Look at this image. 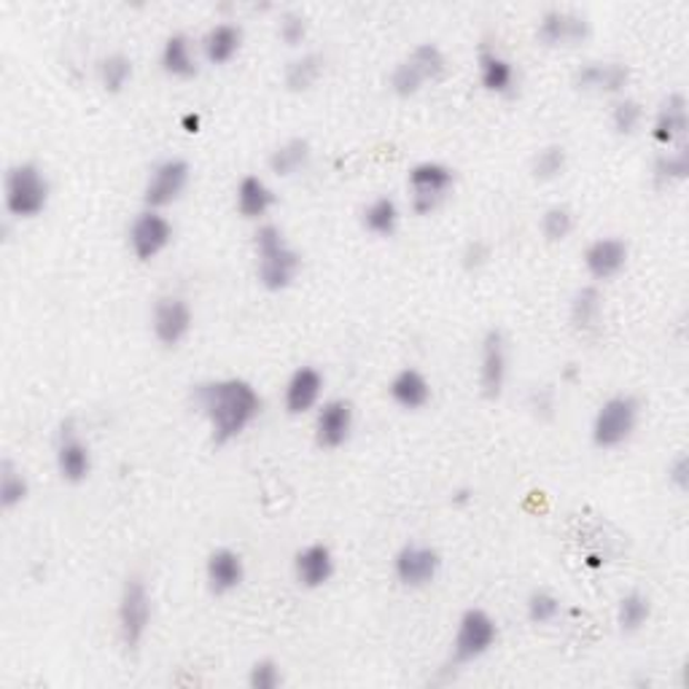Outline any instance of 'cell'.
<instances>
[{
    "instance_id": "4dcf8cb0",
    "label": "cell",
    "mask_w": 689,
    "mask_h": 689,
    "mask_svg": "<svg viewBox=\"0 0 689 689\" xmlns=\"http://www.w3.org/2000/svg\"><path fill=\"white\" fill-rule=\"evenodd\" d=\"M94 73H98V84L103 87V92L121 94L130 87L136 68H132V60L124 52H111L100 57Z\"/></svg>"
},
{
    "instance_id": "836d02e7",
    "label": "cell",
    "mask_w": 689,
    "mask_h": 689,
    "mask_svg": "<svg viewBox=\"0 0 689 689\" xmlns=\"http://www.w3.org/2000/svg\"><path fill=\"white\" fill-rule=\"evenodd\" d=\"M569 170V151L560 143H550L545 149H539L531 159V176L539 183H552L558 178L566 176Z\"/></svg>"
},
{
    "instance_id": "7bdbcfd3",
    "label": "cell",
    "mask_w": 689,
    "mask_h": 689,
    "mask_svg": "<svg viewBox=\"0 0 689 689\" xmlns=\"http://www.w3.org/2000/svg\"><path fill=\"white\" fill-rule=\"evenodd\" d=\"M528 410L533 418L539 420H552L555 410H558V393L552 386H533L528 393Z\"/></svg>"
},
{
    "instance_id": "7c38bea8",
    "label": "cell",
    "mask_w": 689,
    "mask_h": 689,
    "mask_svg": "<svg viewBox=\"0 0 689 689\" xmlns=\"http://www.w3.org/2000/svg\"><path fill=\"white\" fill-rule=\"evenodd\" d=\"M630 68L617 60H590L577 68L573 73V89L582 94H596V98H622L625 89L630 87Z\"/></svg>"
},
{
    "instance_id": "d6a6232c",
    "label": "cell",
    "mask_w": 689,
    "mask_h": 689,
    "mask_svg": "<svg viewBox=\"0 0 689 689\" xmlns=\"http://www.w3.org/2000/svg\"><path fill=\"white\" fill-rule=\"evenodd\" d=\"M649 617H652V601H649L647 592H625L620 603H617V625H620L625 636H633L638 630H643Z\"/></svg>"
},
{
    "instance_id": "8fae6325",
    "label": "cell",
    "mask_w": 689,
    "mask_h": 689,
    "mask_svg": "<svg viewBox=\"0 0 689 689\" xmlns=\"http://www.w3.org/2000/svg\"><path fill=\"white\" fill-rule=\"evenodd\" d=\"M194 327V312L191 304L178 293H164L157 299L151 310V334L162 348H178Z\"/></svg>"
},
{
    "instance_id": "74e56055",
    "label": "cell",
    "mask_w": 689,
    "mask_h": 689,
    "mask_svg": "<svg viewBox=\"0 0 689 689\" xmlns=\"http://www.w3.org/2000/svg\"><path fill=\"white\" fill-rule=\"evenodd\" d=\"M573 227H577V216H573V210L569 206H560V202L558 206L547 208L539 221V229L547 242H566L571 238Z\"/></svg>"
},
{
    "instance_id": "60d3db41",
    "label": "cell",
    "mask_w": 689,
    "mask_h": 689,
    "mask_svg": "<svg viewBox=\"0 0 689 689\" xmlns=\"http://www.w3.org/2000/svg\"><path fill=\"white\" fill-rule=\"evenodd\" d=\"M310 36V22L302 11H283L278 19V38L286 43L289 49L304 47Z\"/></svg>"
},
{
    "instance_id": "1f68e13d",
    "label": "cell",
    "mask_w": 689,
    "mask_h": 689,
    "mask_svg": "<svg viewBox=\"0 0 689 689\" xmlns=\"http://www.w3.org/2000/svg\"><path fill=\"white\" fill-rule=\"evenodd\" d=\"M689 176V149L685 146H676V149H666L655 157L652 162V181L657 187L668 189L676 183L687 181Z\"/></svg>"
},
{
    "instance_id": "83f0119b",
    "label": "cell",
    "mask_w": 689,
    "mask_h": 689,
    "mask_svg": "<svg viewBox=\"0 0 689 689\" xmlns=\"http://www.w3.org/2000/svg\"><path fill=\"white\" fill-rule=\"evenodd\" d=\"M312 149L304 138H289L278 143L267 157V168L276 178H293L310 168Z\"/></svg>"
},
{
    "instance_id": "7a4b0ae2",
    "label": "cell",
    "mask_w": 689,
    "mask_h": 689,
    "mask_svg": "<svg viewBox=\"0 0 689 689\" xmlns=\"http://www.w3.org/2000/svg\"><path fill=\"white\" fill-rule=\"evenodd\" d=\"M253 251H257V280L264 291L280 293L291 289L302 270V257L286 240L283 229L270 221H261L253 232Z\"/></svg>"
},
{
    "instance_id": "6da1fadb",
    "label": "cell",
    "mask_w": 689,
    "mask_h": 689,
    "mask_svg": "<svg viewBox=\"0 0 689 689\" xmlns=\"http://www.w3.org/2000/svg\"><path fill=\"white\" fill-rule=\"evenodd\" d=\"M197 412L208 420L216 445H229L259 420L261 401L253 382L242 378H219L200 382L191 393Z\"/></svg>"
},
{
    "instance_id": "ac0fdd59",
    "label": "cell",
    "mask_w": 689,
    "mask_h": 689,
    "mask_svg": "<svg viewBox=\"0 0 689 689\" xmlns=\"http://www.w3.org/2000/svg\"><path fill=\"white\" fill-rule=\"evenodd\" d=\"M509 380V344L499 329H490L480 342V388L488 399H499Z\"/></svg>"
},
{
    "instance_id": "484cf974",
    "label": "cell",
    "mask_w": 689,
    "mask_h": 689,
    "mask_svg": "<svg viewBox=\"0 0 689 689\" xmlns=\"http://www.w3.org/2000/svg\"><path fill=\"white\" fill-rule=\"evenodd\" d=\"M388 397L399 410L418 412L431 401V382L420 369L405 367L388 382Z\"/></svg>"
},
{
    "instance_id": "9a60e30c",
    "label": "cell",
    "mask_w": 689,
    "mask_h": 689,
    "mask_svg": "<svg viewBox=\"0 0 689 689\" xmlns=\"http://www.w3.org/2000/svg\"><path fill=\"white\" fill-rule=\"evenodd\" d=\"M54 466L62 482L81 485L92 475V448L73 423H62L54 439Z\"/></svg>"
},
{
    "instance_id": "c3c4849f",
    "label": "cell",
    "mask_w": 689,
    "mask_h": 689,
    "mask_svg": "<svg viewBox=\"0 0 689 689\" xmlns=\"http://www.w3.org/2000/svg\"><path fill=\"white\" fill-rule=\"evenodd\" d=\"M566 380H573L577 378V369H573V363H569V367H566V375H563Z\"/></svg>"
},
{
    "instance_id": "d6986e66",
    "label": "cell",
    "mask_w": 689,
    "mask_h": 689,
    "mask_svg": "<svg viewBox=\"0 0 689 689\" xmlns=\"http://www.w3.org/2000/svg\"><path fill=\"white\" fill-rule=\"evenodd\" d=\"M687 130H689L687 98L681 92H671L668 98H662V103L657 106L655 111L652 140L662 151L676 149V146L687 143Z\"/></svg>"
},
{
    "instance_id": "d4e9b609",
    "label": "cell",
    "mask_w": 689,
    "mask_h": 689,
    "mask_svg": "<svg viewBox=\"0 0 689 689\" xmlns=\"http://www.w3.org/2000/svg\"><path fill=\"white\" fill-rule=\"evenodd\" d=\"M278 197L276 189L264 181L261 176H242L234 187V208L246 221H264L270 210L276 208Z\"/></svg>"
},
{
    "instance_id": "603a6c76",
    "label": "cell",
    "mask_w": 689,
    "mask_h": 689,
    "mask_svg": "<svg viewBox=\"0 0 689 689\" xmlns=\"http://www.w3.org/2000/svg\"><path fill=\"white\" fill-rule=\"evenodd\" d=\"M206 582L213 596H229L246 582V560L232 547H219L206 560Z\"/></svg>"
},
{
    "instance_id": "52a82bcc",
    "label": "cell",
    "mask_w": 689,
    "mask_h": 689,
    "mask_svg": "<svg viewBox=\"0 0 689 689\" xmlns=\"http://www.w3.org/2000/svg\"><path fill=\"white\" fill-rule=\"evenodd\" d=\"M499 641V625L485 609H466L461 620L456 625V636H452L450 660L456 666H469L485 657Z\"/></svg>"
},
{
    "instance_id": "30bf717a",
    "label": "cell",
    "mask_w": 689,
    "mask_h": 689,
    "mask_svg": "<svg viewBox=\"0 0 689 689\" xmlns=\"http://www.w3.org/2000/svg\"><path fill=\"white\" fill-rule=\"evenodd\" d=\"M590 38V22L573 9H547L536 22V41L545 49H579Z\"/></svg>"
},
{
    "instance_id": "681fc988",
    "label": "cell",
    "mask_w": 689,
    "mask_h": 689,
    "mask_svg": "<svg viewBox=\"0 0 689 689\" xmlns=\"http://www.w3.org/2000/svg\"><path fill=\"white\" fill-rule=\"evenodd\" d=\"M587 566H592V569H598V566H601V558H596V555H590V558H587Z\"/></svg>"
},
{
    "instance_id": "8d00e7d4",
    "label": "cell",
    "mask_w": 689,
    "mask_h": 689,
    "mask_svg": "<svg viewBox=\"0 0 689 689\" xmlns=\"http://www.w3.org/2000/svg\"><path fill=\"white\" fill-rule=\"evenodd\" d=\"M407 60L418 68V73L423 76L426 84H429V81L433 84V81H439L445 73H448V57H445V52L437 47V43H418V47L407 54Z\"/></svg>"
},
{
    "instance_id": "8992f818",
    "label": "cell",
    "mask_w": 689,
    "mask_h": 689,
    "mask_svg": "<svg viewBox=\"0 0 689 689\" xmlns=\"http://www.w3.org/2000/svg\"><path fill=\"white\" fill-rule=\"evenodd\" d=\"M151 617H154V606H151L149 587L140 577H130L121 585L117 601V633L127 652H136L143 643L151 628Z\"/></svg>"
},
{
    "instance_id": "ee69618b",
    "label": "cell",
    "mask_w": 689,
    "mask_h": 689,
    "mask_svg": "<svg viewBox=\"0 0 689 689\" xmlns=\"http://www.w3.org/2000/svg\"><path fill=\"white\" fill-rule=\"evenodd\" d=\"M490 261V246L485 240H469L461 251V264L466 272H480Z\"/></svg>"
},
{
    "instance_id": "f1b7e54d",
    "label": "cell",
    "mask_w": 689,
    "mask_h": 689,
    "mask_svg": "<svg viewBox=\"0 0 689 689\" xmlns=\"http://www.w3.org/2000/svg\"><path fill=\"white\" fill-rule=\"evenodd\" d=\"M323 68H327V60H323L318 52L297 54L293 60H289V66L283 70V84L293 94L310 92V89L321 81Z\"/></svg>"
},
{
    "instance_id": "ffe728a7",
    "label": "cell",
    "mask_w": 689,
    "mask_h": 689,
    "mask_svg": "<svg viewBox=\"0 0 689 689\" xmlns=\"http://www.w3.org/2000/svg\"><path fill=\"white\" fill-rule=\"evenodd\" d=\"M291 569L299 587H304V590H321L323 585L331 582V577H334L337 571L334 552H331L327 545H321V541H312V545H304L302 550L293 552Z\"/></svg>"
},
{
    "instance_id": "3957f363",
    "label": "cell",
    "mask_w": 689,
    "mask_h": 689,
    "mask_svg": "<svg viewBox=\"0 0 689 689\" xmlns=\"http://www.w3.org/2000/svg\"><path fill=\"white\" fill-rule=\"evenodd\" d=\"M52 187L36 162H17L3 176V208L11 219L33 221L47 213Z\"/></svg>"
},
{
    "instance_id": "277c9868",
    "label": "cell",
    "mask_w": 689,
    "mask_h": 689,
    "mask_svg": "<svg viewBox=\"0 0 689 689\" xmlns=\"http://www.w3.org/2000/svg\"><path fill=\"white\" fill-rule=\"evenodd\" d=\"M641 423V401L630 393L603 399L590 423V439L598 450H617L633 439Z\"/></svg>"
},
{
    "instance_id": "5bb4252c",
    "label": "cell",
    "mask_w": 689,
    "mask_h": 689,
    "mask_svg": "<svg viewBox=\"0 0 689 689\" xmlns=\"http://www.w3.org/2000/svg\"><path fill=\"white\" fill-rule=\"evenodd\" d=\"M356 429V412L348 399H327L318 405L312 420V437L321 450H340L350 442Z\"/></svg>"
},
{
    "instance_id": "e0dca14e",
    "label": "cell",
    "mask_w": 689,
    "mask_h": 689,
    "mask_svg": "<svg viewBox=\"0 0 689 689\" xmlns=\"http://www.w3.org/2000/svg\"><path fill=\"white\" fill-rule=\"evenodd\" d=\"M630 246L617 234H606V238H596L587 242L582 251V267L596 283H606L615 280L628 267Z\"/></svg>"
},
{
    "instance_id": "44dd1931",
    "label": "cell",
    "mask_w": 689,
    "mask_h": 689,
    "mask_svg": "<svg viewBox=\"0 0 689 689\" xmlns=\"http://www.w3.org/2000/svg\"><path fill=\"white\" fill-rule=\"evenodd\" d=\"M477 76H480V87L485 92L496 94V98H512L517 84H520L515 62L493 47H482L477 54Z\"/></svg>"
},
{
    "instance_id": "cb8c5ba5",
    "label": "cell",
    "mask_w": 689,
    "mask_h": 689,
    "mask_svg": "<svg viewBox=\"0 0 689 689\" xmlns=\"http://www.w3.org/2000/svg\"><path fill=\"white\" fill-rule=\"evenodd\" d=\"M242 41H246V33L238 22H216L202 33L197 47H200V57L208 66L224 68L240 54Z\"/></svg>"
},
{
    "instance_id": "bcb514c9",
    "label": "cell",
    "mask_w": 689,
    "mask_h": 689,
    "mask_svg": "<svg viewBox=\"0 0 689 689\" xmlns=\"http://www.w3.org/2000/svg\"><path fill=\"white\" fill-rule=\"evenodd\" d=\"M183 130L200 132V117H194V113H187V117H183Z\"/></svg>"
},
{
    "instance_id": "7402d4cb",
    "label": "cell",
    "mask_w": 689,
    "mask_h": 689,
    "mask_svg": "<svg viewBox=\"0 0 689 689\" xmlns=\"http://www.w3.org/2000/svg\"><path fill=\"white\" fill-rule=\"evenodd\" d=\"M159 68L176 81L194 79L200 73V47L187 33H170L159 49Z\"/></svg>"
},
{
    "instance_id": "2e32d148",
    "label": "cell",
    "mask_w": 689,
    "mask_h": 689,
    "mask_svg": "<svg viewBox=\"0 0 689 689\" xmlns=\"http://www.w3.org/2000/svg\"><path fill=\"white\" fill-rule=\"evenodd\" d=\"M323 388H327V378H323L321 369L312 367V363L297 367L289 375V380L283 382V410L291 418L316 412L323 401Z\"/></svg>"
},
{
    "instance_id": "4316f807",
    "label": "cell",
    "mask_w": 689,
    "mask_h": 689,
    "mask_svg": "<svg viewBox=\"0 0 689 689\" xmlns=\"http://www.w3.org/2000/svg\"><path fill=\"white\" fill-rule=\"evenodd\" d=\"M361 227L372 238H393L401 227V208L393 197L380 194L361 208Z\"/></svg>"
},
{
    "instance_id": "7dc6e473",
    "label": "cell",
    "mask_w": 689,
    "mask_h": 689,
    "mask_svg": "<svg viewBox=\"0 0 689 689\" xmlns=\"http://www.w3.org/2000/svg\"><path fill=\"white\" fill-rule=\"evenodd\" d=\"M469 499H471V490H458L456 499H452V501H456V503H466Z\"/></svg>"
},
{
    "instance_id": "d590c367",
    "label": "cell",
    "mask_w": 689,
    "mask_h": 689,
    "mask_svg": "<svg viewBox=\"0 0 689 689\" xmlns=\"http://www.w3.org/2000/svg\"><path fill=\"white\" fill-rule=\"evenodd\" d=\"M30 496V482L24 477V471L11 461L0 463V507L3 509H17L28 501Z\"/></svg>"
},
{
    "instance_id": "b9f144b4",
    "label": "cell",
    "mask_w": 689,
    "mask_h": 689,
    "mask_svg": "<svg viewBox=\"0 0 689 689\" xmlns=\"http://www.w3.org/2000/svg\"><path fill=\"white\" fill-rule=\"evenodd\" d=\"M283 685V671L276 660H257L248 668V687L251 689H278Z\"/></svg>"
},
{
    "instance_id": "f6af8a7d",
    "label": "cell",
    "mask_w": 689,
    "mask_h": 689,
    "mask_svg": "<svg viewBox=\"0 0 689 689\" xmlns=\"http://www.w3.org/2000/svg\"><path fill=\"white\" fill-rule=\"evenodd\" d=\"M666 475H668V485H671L673 490H679V493H685V490L689 488V458L685 456V452H679V456L668 461Z\"/></svg>"
},
{
    "instance_id": "f546056e",
    "label": "cell",
    "mask_w": 689,
    "mask_h": 689,
    "mask_svg": "<svg viewBox=\"0 0 689 689\" xmlns=\"http://www.w3.org/2000/svg\"><path fill=\"white\" fill-rule=\"evenodd\" d=\"M569 316H571L573 329L582 331V334H587V331H596L603 316L601 289H598V286H582V289L573 291Z\"/></svg>"
},
{
    "instance_id": "ab89813d",
    "label": "cell",
    "mask_w": 689,
    "mask_h": 689,
    "mask_svg": "<svg viewBox=\"0 0 689 689\" xmlns=\"http://www.w3.org/2000/svg\"><path fill=\"white\" fill-rule=\"evenodd\" d=\"M526 615L533 625H550L560 615V598L550 590H533L526 601Z\"/></svg>"
},
{
    "instance_id": "4fadbf2b",
    "label": "cell",
    "mask_w": 689,
    "mask_h": 689,
    "mask_svg": "<svg viewBox=\"0 0 689 689\" xmlns=\"http://www.w3.org/2000/svg\"><path fill=\"white\" fill-rule=\"evenodd\" d=\"M439 569H442L439 552L429 545H420V541H407L393 555V577L407 590L429 587L439 577Z\"/></svg>"
},
{
    "instance_id": "9c48e42d",
    "label": "cell",
    "mask_w": 689,
    "mask_h": 689,
    "mask_svg": "<svg viewBox=\"0 0 689 689\" xmlns=\"http://www.w3.org/2000/svg\"><path fill=\"white\" fill-rule=\"evenodd\" d=\"M191 181V168L187 159L168 157L159 159L154 168L149 170L143 187V208L168 210L187 194Z\"/></svg>"
},
{
    "instance_id": "e575fe53",
    "label": "cell",
    "mask_w": 689,
    "mask_h": 689,
    "mask_svg": "<svg viewBox=\"0 0 689 689\" xmlns=\"http://www.w3.org/2000/svg\"><path fill=\"white\" fill-rule=\"evenodd\" d=\"M609 124H611V130H615V136H620V138L636 136V132L641 130V124H643V103L641 100L630 98V94H622V98H617L615 103H611Z\"/></svg>"
},
{
    "instance_id": "f35d334b",
    "label": "cell",
    "mask_w": 689,
    "mask_h": 689,
    "mask_svg": "<svg viewBox=\"0 0 689 689\" xmlns=\"http://www.w3.org/2000/svg\"><path fill=\"white\" fill-rule=\"evenodd\" d=\"M388 84H391V92L397 94V98L410 100V98H415V94L423 92L426 79L418 73V68H415L412 62L405 57V60L397 62V68L391 70V79H388Z\"/></svg>"
},
{
    "instance_id": "ba28073f",
    "label": "cell",
    "mask_w": 689,
    "mask_h": 689,
    "mask_svg": "<svg viewBox=\"0 0 689 689\" xmlns=\"http://www.w3.org/2000/svg\"><path fill=\"white\" fill-rule=\"evenodd\" d=\"M172 238H176V227H172V221L164 216V210L143 208L136 219L130 221V227H127L130 253L138 261H143V264L162 257L170 248Z\"/></svg>"
},
{
    "instance_id": "5b68a950",
    "label": "cell",
    "mask_w": 689,
    "mask_h": 689,
    "mask_svg": "<svg viewBox=\"0 0 689 689\" xmlns=\"http://www.w3.org/2000/svg\"><path fill=\"white\" fill-rule=\"evenodd\" d=\"M452 187H456V172H452L450 164L437 162V159H423V162L412 164L410 172H407L410 210L420 219L433 216L445 206Z\"/></svg>"
}]
</instances>
